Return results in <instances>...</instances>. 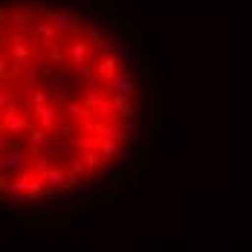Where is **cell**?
Masks as SVG:
<instances>
[{"mask_svg": "<svg viewBox=\"0 0 252 252\" xmlns=\"http://www.w3.org/2000/svg\"><path fill=\"white\" fill-rule=\"evenodd\" d=\"M139 81L125 44L70 0H3L0 191L15 206L73 197L127 157Z\"/></svg>", "mask_w": 252, "mask_h": 252, "instance_id": "obj_1", "label": "cell"}]
</instances>
